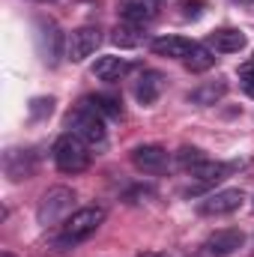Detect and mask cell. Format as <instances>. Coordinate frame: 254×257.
<instances>
[{
    "label": "cell",
    "instance_id": "6da1fadb",
    "mask_svg": "<svg viewBox=\"0 0 254 257\" xmlns=\"http://www.w3.org/2000/svg\"><path fill=\"white\" fill-rule=\"evenodd\" d=\"M102 221H105V209H102V206H81V209H75V212L63 221V227H60L54 245H57V248H75L78 242L90 239V236L102 227Z\"/></svg>",
    "mask_w": 254,
    "mask_h": 257
},
{
    "label": "cell",
    "instance_id": "7a4b0ae2",
    "mask_svg": "<svg viewBox=\"0 0 254 257\" xmlns=\"http://www.w3.org/2000/svg\"><path fill=\"white\" fill-rule=\"evenodd\" d=\"M51 156H54L57 171H63V174H81V171L90 168V144H84L72 132H66L54 141Z\"/></svg>",
    "mask_w": 254,
    "mask_h": 257
},
{
    "label": "cell",
    "instance_id": "3957f363",
    "mask_svg": "<svg viewBox=\"0 0 254 257\" xmlns=\"http://www.w3.org/2000/svg\"><path fill=\"white\" fill-rule=\"evenodd\" d=\"M66 128L72 132V135H78L84 144H105V138H108V128H105V117L102 114H96L90 105H78L69 117H66Z\"/></svg>",
    "mask_w": 254,
    "mask_h": 257
},
{
    "label": "cell",
    "instance_id": "277c9868",
    "mask_svg": "<svg viewBox=\"0 0 254 257\" xmlns=\"http://www.w3.org/2000/svg\"><path fill=\"white\" fill-rule=\"evenodd\" d=\"M72 206H75V192L66 189V186H54V189H48V192L42 194V200H39V206H36V221H39L42 227L57 224L60 218L69 215Z\"/></svg>",
    "mask_w": 254,
    "mask_h": 257
},
{
    "label": "cell",
    "instance_id": "5b68a950",
    "mask_svg": "<svg viewBox=\"0 0 254 257\" xmlns=\"http://www.w3.org/2000/svg\"><path fill=\"white\" fill-rule=\"evenodd\" d=\"M245 245V233L236 230V227H224V230H215L209 233L200 245H197V257H230L233 251H239Z\"/></svg>",
    "mask_w": 254,
    "mask_h": 257
},
{
    "label": "cell",
    "instance_id": "8992f818",
    "mask_svg": "<svg viewBox=\"0 0 254 257\" xmlns=\"http://www.w3.org/2000/svg\"><path fill=\"white\" fill-rule=\"evenodd\" d=\"M99 45H102V30L93 27V24H84V27H78L66 36V57L72 63H81L90 54H96Z\"/></svg>",
    "mask_w": 254,
    "mask_h": 257
},
{
    "label": "cell",
    "instance_id": "52a82bcc",
    "mask_svg": "<svg viewBox=\"0 0 254 257\" xmlns=\"http://www.w3.org/2000/svg\"><path fill=\"white\" fill-rule=\"evenodd\" d=\"M242 192L239 189H221V192L206 194L200 203H197V212L200 215H230L242 206Z\"/></svg>",
    "mask_w": 254,
    "mask_h": 257
},
{
    "label": "cell",
    "instance_id": "ba28073f",
    "mask_svg": "<svg viewBox=\"0 0 254 257\" xmlns=\"http://www.w3.org/2000/svg\"><path fill=\"white\" fill-rule=\"evenodd\" d=\"M132 165L144 174H165L168 165H171V156L159 144H144V147L132 150Z\"/></svg>",
    "mask_w": 254,
    "mask_h": 257
},
{
    "label": "cell",
    "instance_id": "9c48e42d",
    "mask_svg": "<svg viewBox=\"0 0 254 257\" xmlns=\"http://www.w3.org/2000/svg\"><path fill=\"white\" fill-rule=\"evenodd\" d=\"M245 42H248L245 33L242 30H233V27H218V30H212L206 36V45L212 51H218V54H236V51L245 48Z\"/></svg>",
    "mask_w": 254,
    "mask_h": 257
},
{
    "label": "cell",
    "instance_id": "30bf717a",
    "mask_svg": "<svg viewBox=\"0 0 254 257\" xmlns=\"http://www.w3.org/2000/svg\"><path fill=\"white\" fill-rule=\"evenodd\" d=\"M159 15V3L156 0H120V18L129 24H150Z\"/></svg>",
    "mask_w": 254,
    "mask_h": 257
},
{
    "label": "cell",
    "instance_id": "8fae6325",
    "mask_svg": "<svg viewBox=\"0 0 254 257\" xmlns=\"http://www.w3.org/2000/svg\"><path fill=\"white\" fill-rule=\"evenodd\" d=\"M153 54H159V57H171V60H186L191 54V48H194V42L186 39V36H174V33H168V36H159V39H153Z\"/></svg>",
    "mask_w": 254,
    "mask_h": 257
},
{
    "label": "cell",
    "instance_id": "7c38bea8",
    "mask_svg": "<svg viewBox=\"0 0 254 257\" xmlns=\"http://www.w3.org/2000/svg\"><path fill=\"white\" fill-rule=\"evenodd\" d=\"M93 78L96 81H105V84H114V81H123L129 75V60L117 57V54H105L93 63Z\"/></svg>",
    "mask_w": 254,
    "mask_h": 257
},
{
    "label": "cell",
    "instance_id": "4fadbf2b",
    "mask_svg": "<svg viewBox=\"0 0 254 257\" xmlns=\"http://www.w3.org/2000/svg\"><path fill=\"white\" fill-rule=\"evenodd\" d=\"M236 171V165H227V162H212V159H203L197 168H191L189 174L200 183V186H215L221 180H227L230 174Z\"/></svg>",
    "mask_w": 254,
    "mask_h": 257
},
{
    "label": "cell",
    "instance_id": "5bb4252c",
    "mask_svg": "<svg viewBox=\"0 0 254 257\" xmlns=\"http://www.w3.org/2000/svg\"><path fill=\"white\" fill-rule=\"evenodd\" d=\"M162 87H165L162 75H159V72H153V69H147V72L135 81V99H138L141 105H153V102L159 99Z\"/></svg>",
    "mask_w": 254,
    "mask_h": 257
},
{
    "label": "cell",
    "instance_id": "9a60e30c",
    "mask_svg": "<svg viewBox=\"0 0 254 257\" xmlns=\"http://www.w3.org/2000/svg\"><path fill=\"white\" fill-rule=\"evenodd\" d=\"M60 33H57V24L54 21H39V45H42V57L48 63H57L60 57Z\"/></svg>",
    "mask_w": 254,
    "mask_h": 257
},
{
    "label": "cell",
    "instance_id": "2e32d148",
    "mask_svg": "<svg viewBox=\"0 0 254 257\" xmlns=\"http://www.w3.org/2000/svg\"><path fill=\"white\" fill-rule=\"evenodd\" d=\"M224 93H227V81L218 78V81H209V84L194 87V90L189 93V99L194 102V105H203V108H206V105H215Z\"/></svg>",
    "mask_w": 254,
    "mask_h": 257
},
{
    "label": "cell",
    "instance_id": "e0dca14e",
    "mask_svg": "<svg viewBox=\"0 0 254 257\" xmlns=\"http://www.w3.org/2000/svg\"><path fill=\"white\" fill-rule=\"evenodd\" d=\"M6 174H9L12 180H27V177L33 174V156L24 153V150H12V153L6 156Z\"/></svg>",
    "mask_w": 254,
    "mask_h": 257
},
{
    "label": "cell",
    "instance_id": "ac0fdd59",
    "mask_svg": "<svg viewBox=\"0 0 254 257\" xmlns=\"http://www.w3.org/2000/svg\"><path fill=\"white\" fill-rule=\"evenodd\" d=\"M114 45H120V48H138L141 42H144V27H138V24H117V30H114Z\"/></svg>",
    "mask_w": 254,
    "mask_h": 257
},
{
    "label": "cell",
    "instance_id": "d6986e66",
    "mask_svg": "<svg viewBox=\"0 0 254 257\" xmlns=\"http://www.w3.org/2000/svg\"><path fill=\"white\" fill-rule=\"evenodd\" d=\"M189 72H206V69H212L215 66V51L209 48V45H194L191 48V54L183 60Z\"/></svg>",
    "mask_w": 254,
    "mask_h": 257
},
{
    "label": "cell",
    "instance_id": "ffe728a7",
    "mask_svg": "<svg viewBox=\"0 0 254 257\" xmlns=\"http://www.w3.org/2000/svg\"><path fill=\"white\" fill-rule=\"evenodd\" d=\"M84 105H90V108H93L96 114H102V117H120V114H123V105H120V99H114V96H87Z\"/></svg>",
    "mask_w": 254,
    "mask_h": 257
},
{
    "label": "cell",
    "instance_id": "44dd1931",
    "mask_svg": "<svg viewBox=\"0 0 254 257\" xmlns=\"http://www.w3.org/2000/svg\"><path fill=\"white\" fill-rule=\"evenodd\" d=\"M203 159H206V156H203L200 150H194V147H183V150L177 153V162H180V165H183L186 171H191V168H197V165H200Z\"/></svg>",
    "mask_w": 254,
    "mask_h": 257
},
{
    "label": "cell",
    "instance_id": "7402d4cb",
    "mask_svg": "<svg viewBox=\"0 0 254 257\" xmlns=\"http://www.w3.org/2000/svg\"><path fill=\"white\" fill-rule=\"evenodd\" d=\"M51 111H54V99H51V96L30 102V117H33V120H45V117H51Z\"/></svg>",
    "mask_w": 254,
    "mask_h": 257
},
{
    "label": "cell",
    "instance_id": "603a6c76",
    "mask_svg": "<svg viewBox=\"0 0 254 257\" xmlns=\"http://www.w3.org/2000/svg\"><path fill=\"white\" fill-rule=\"evenodd\" d=\"M239 81H242V90L254 99V60L245 66H239Z\"/></svg>",
    "mask_w": 254,
    "mask_h": 257
},
{
    "label": "cell",
    "instance_id": "cb8c5ba5",
    "mask_svg": "<svg viewBox=\"0 0 254 257\" xmlns=\"http://www.w3.org/2000/svg\"><path fill=\"white\" fill-rule=\"evenodd\" d=\"M203 6H206V3H203V0H183V3H180V9H186V12H183V15H186V18H197V15H200V12H203Z\"/></svg>",
    "mask_w": 254,
    "mask_h": 257
},
{
    "label": "cell",
    "instance_id": "d4e9b609",
    "mask_svg": "<svg viewBox=\"0 0 254 257\" xmlns=\"http://www.w3.org/2000/svg\"><path fill=\"white\" fill-rule=\"evenodd\" d=\"M138 257H165V254H159V251H144V254H138Z\"/></svg>",
    "mask_w": 254,
    "mask_h": 257
},
{
    "label": "cell",
    "instance_id": "484cf974",
    "mask_svg": "<svg viewBox=\"0 0 254 257\" xmlns=\"http://www.w3.org/2000/svg\"><path fill=\"white\" fill-rule=\"evenodd\" d=\"M0 257H15V254H9V251H3V254H0Z\"/></svg>",
    "mask_w": 254,
    "mask_h": 257
},
{
    "label": "cell",
    "instance_id": "4316f807",
    "mask_svg": "<svg viewBox=\"0 0 254 257\" xmlns=\"http://www.w3.org/2000/svg\"><path fill=\"white\" fill-rule=\"evenodd\" d=\"M156 3H162V0H156Z\"/></svg>",
    "mask_w": 254,
    "mask_h": 257
}]
</instances>
